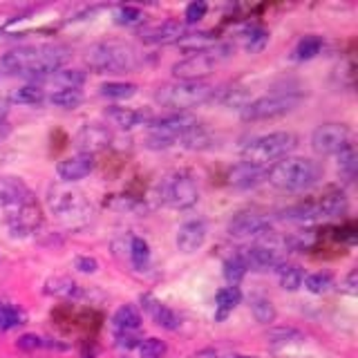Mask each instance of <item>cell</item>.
Returning a JSON list of instances; mask_svg holds the SVG:
<instances>
[{
	"instance_id": "cell-35",
	"label": "cell",
	"mask_w": 358,
	"mask_h": 358,
	"mask_svg": "<svg viewBox=\"0 0 358 358\" xmlns=\"http://www.w3.org/2000/svg\"><path fill=\"white\" fill-rule=\"evenodd\" d=\"M280 273V287L285 291H298L302 287V280H305V271L298 264H282L278 268Z\"/></svg>"
},
{
	"instance_id": "cell-6",
	"label": "cell",
	"mask_w": 358,
	"mask_h": 358,
	"mask_svg": "<svg viewBox=\"0 0 358 358\" xmlns=\"http://www.w3.org/2000/svg\"><path fill=\"white\" fill-rule=\"evenodd\" d=\"M296 148H298V137L294 132H271L246 143L242 157H244V162L266 166L268 162L275 164L280 159H285V157H289V152H294Z\"/></svg>"
},
{
	"instance_id": "cell-24",
	"label": "cell",
	"mask_w": 358,
	"mask_h": 358,
	"mask_svg": "<svg viewBox=\"0 0 358 358\" xmlns=\"http://www.w3.org/2000/svg\"><path fill=\"white\" fill-rule=\"evenodd\" d=\"M282 217L291 222H318L322 220V210L318 199H307V201H298V204L289 206L282 210Z\"/></svg>"
},
{
	"instance_id": "cell-3",
	"label": "cell",
	"mask_w": 358,
	"mask_h": 358,
	"mask_svg": "<svg viewBox=\"0 0 358 358\" xmlns=\"http://www.w3.org/2000/svg\"><path fill=\"white\" fill-rule=\"evenodd\" d=\"M85 63L90 65V70L99 74H121L139 65V54L126 41H99L87 48Z\"/></svg>"
},
{
	"instance_id": "cell-12",
	"label": "cell",
	"mask_w": 358,
	"mask_h": 358,
	"mask_svg": "<svg viewBox=\"0 0 358 358\" xmlns=\"http://www.w3.org/2000/svg\"><path fill=\"white\" fill-rule=\"evenodd\" d=\"M41 208L34 204H25V206H18V208H9L7 215H5V227L9 229L11 235L16 238H25V235H31L41 227Z\"/></svg>"
},
{
	"instance_id": "cell-41",
	"label": "cell",
	"mask_w": 358,
	"mask_h": 358,
	"mask_svg": "<svg viewBox=\"0 0 358 358\" xmlns=\"http://www.w3.org/2000/svg\"><path fill=\"white\" fill-rule=\"evenodd\" d=\"M130 260L134 268H145L150 262V244L143 238H132L130 240Z\"/></svg>"
},
{
	"instance_id": "cell-8",
	"label": "cell",
	"mask_w": 358,
	"mask_h": 358,
	"mask_svg": "<svg viewBox=\"0 0 358 358\" xmlns=\"http://www.w3.org/2000/svg\"><path fill=\"white\" fill-rule=\"evenodd\" d=\"M231 52H233L231 45H224V43H215L208 50L193 52L190 56H186V59L177 61L173 65V76L177 81H201V78L213 72V67L220 61L229 59Z\"/></svg>"
},
{
	"instance_id": "cell-30",
	"label": "cell",
	"mask_w": 358,
	"mask_h": 358,
	"mask_svg": "<svg viewBox=\"0 0 358 358\" xmlns=\"http://www.w3.org/2000/svg\"><path fill=\"white\" fill-rule=\"evenodd\" d=\"M9 101L11 103H18V106H38L45 101V90L36 83H27V85L14 90Z\"/></svg>"
},
{
	"instance_id": "cell-38",
	"label": "cell",
	"mask_w": 358,
	"mask_h": 358,
	"mask_svg": "<svg viewBox=\"0 0 358 358\" xmlns=\"http://www.w3.org/2000/svg\"><path fill=\"white\" fill-rule=\"evenodd\" d=\"M52 106L63 108V110H74L83 103V92L81 90H59V92H52L50 96H45Z\"/></svg>"
},
{
	"instance_id": "cell-49",
	"label": "cell",
	"mask_w": 358,
	"mask_h": 358,
	"mask_svg": "<svg viewBox=\"0 0 358 358\" xmlns=\"http://www.w3.org/2000/svg\"><path fill=\"white\" fill-rule=\"evenodd\" d=\"M338 238L345 240V242H350V244H354L356 242V229L354 227H343V229H338Z\"/></svg>"
},
{
	"instance_id": "cell-51",
	"label": "cell",
	"mask_w": 358,
	"mask_h": 358,
	"mask_svg": "<svg viewBox=\"0 0 358 358\" xmlns=\"http://www.w3.org/2000/svg\"><path fill=\"white\" fill-rule=\"evenodd\" d=\"M9 115V101L5 96H0V121H5Z\"/></svg>"
},
{
	"instance_id": "cell-37",
	"label": "cell",
	"mask_w": 358,
	"mask_h": 358,
	"mask_svg": "<svg viewBox=\"0 0 358 358\" xmlns=\"http://www.w3.org/2000/svg\"><path fill=\"white\" fill-rule=\"evenodd\" d=\"M25 322V311L11 302H0V331H9Z\"/></svg>"
},
{
	"instance_id": "cell-1",
	"label": "cell",
	"mask_w": 358,
	"mask_h": 358,
	"mask_svg": "<svg viewBox=\"0 0 358 358\" xmlns=\"http://www.w3.org/2000/svg\"><path fill=\"white\" fill-rule=\"evenodd\" d=\"M67 59H70V50L65 45H27V48L7 52L0 59V70L41 83L56 70H61Z\"/></svg>"
},
{
	"instance_id": "cell-13",
	"label": "cell",
	"mask_w": 358,
	"mask_h": 358,
	"mask_svg": "<svg viewBox=\"0 0 358 358\" xmlns=\"http://www.w3.org/2000/svg\"><path fill=\"white\" fill-rule=\"evenodd\" d=\"M238 253L246 262V268H251V271H268V268H275L278 271V268L285 264L282 253L271 249V246L262 244V242L244 246V249H240Z\"/></svg>"
},
{
	"instance_id": "cell-5",
	"label": "cell",
	"mask_w": 358,
	"mask_h": 358,
	"mask_svg": "<svg viewBox=\"0 0 358 358\" xmlns=\"http://www.w3.org/2000/svg\"><path fill=\"white\" fill-rule=\"evenodd\" d=\"M157 199H159L164 206L177 208V210L195 206L199 199L195 175L188 171L168 173L166 177L159 179V184H157Z\"/></svg>"
},
{
	"instance_id": "cell-31",
	"label": "cell",
	"mask_w": 358,
	"mask_h": 358,
	"mask_svg": "<svg viewBox=\"0 0 358 358\" xmlns=\"http://www.w3.org/2000/svg\"><path fill=\"white\" fill-rule=\"evenodd\" d=\"M99 92L101 96L112 99V101H126L137 94V85L128 81H106V83H101Z\"/></svg>"
},
{
	"instance_id": "cell-4",
	"label": "cell",
	"mask_w": 358,
	"mask_h": 358,
	"mask_svg": "<svg viewBox=\"0 0 358 358\" xmlns=\"http://www.w3.org/2000/svg\"><path fill=\"white\" fill-rule=\"evenodd\" d=\"M213 96H215V87L204 81H173L157 87L155 92L157 103L162 108H171L173 112H186L190 108H197Z\"/></svg>"
},
{
	"instance_id": "cell-26",
	"label": "cell",
	"mask_w": 358,
	"mask_h": 358,
	"mask_svg": "<svg viewBox=\"0 0 358 358\" xmlns=\"http://www.w3.org/2000/svg\"><path fill=\"white\" fill-rule=\"evenodd\" d=\"M318 204H320V210H322V220L341 217L347 213V208H350V201H347L343 190H329L327 195H322L318 199Z\"/></svg>"
},
{
	"instance_id": "cell-18",
	"label": "cell",
	"mask_w": 358,
	"mask_h": 358,
	"mask_svg": "<svg viewBox=\"0 0 358 358\" xmlns=\"http://www.w3.org/2000/svg\"><path fill=\"white\" fill-rule=\"evenodd\" d=\"M50 208L56 215H78V213L85 210V201L81 193H74V190H67L63 186H52L50 188Z\"/></svg>"
},
{
	"instance_id": "cell-7",
	"label": "cell",
	"mask_w": 358,
	"mask_h": 358,
	"mask_svg": "<svg viewBox=\"0 0 358 358\" xmlns=\"http://www.w3.org/2000/svg\"><path fill=\"white\" fill-rule=\"evenodd\" d=\"M197 123V119L188 112H173L159 119H152L148 123V137H145V145L150 150H166L182 139L190 128Z\"/></svg>"
},
{
	"instance_id": "cell-54",
	"label": "cell",
	"mask_w": 358,
	"mask_h": 358,
	"mask_svg": "<svg viewBox=\"0 0 358 358\" xmlns=\"http://www.w3.org/2000/svg\"><path fill=\"white\" fill-rule=\"evenodd\" d=\"M233 358H253V356H233Z\"/></svg>"
},
{
	"instance_id": "cell-39",
	"label": "cell",
	"mask_w": 358,
	"mask_h": 358,
	"mask_svg": "<svg viewBox=\"0 0 358 358\" xmlns=\"http://www.w3.org/2000/svg\"><path fill=\"white\" fill-rule=\"evenodd\" d=\"M177 143H182L184 148H190V150H197V148H206V145L210 143V134L208 130L201 126V123L197 121L193 128H190L186 134H182V139H179Z\"/></svg>"
},
{
	"instance_id": "cell-42",
	"label": "cell",
	"mask_w": 358,
	"mask_h": 358,
	"mask_svg": "<svg viewBox=\"0 0 358 358\" xmlns=\"http://www.w3.org/2000/svg\"><path fill=\"white\" fill-rule=\"evenodd\" d=\"M331 273L327 271H318V273H311V275H305L302 280V285L309 291V294H324L329 287H331Z\"/></svg>"
},
{
	"instance_id": "cell-16",
	"label": "cell",
	"mask_w": 358,
	"mask_h": 358,
	"mask_svg": "<svg viewBox=\"0 0 358 358\" xmlns=\"http://www.w3.org/2000/svg\"><path fill=\"white\" fill-rule=\"evenodd\" d=\"M92 171H94V155H85V152L65 157V159L56 164V175H59L61 182L65 184L81 182V179H85Z\"/></svg>"
},
{
	"instance_id": "cell-53",
	"label": "cell",
	"mask_w": 358,
	"mask_h": 358,
	"mask_svg": "<svg viewBox=\"0 0 358 358\" xmlns=\"http://www.w3.org/2000/svg\"><path fill=\"white\" fill-rule=\"evenodd\" d=\"M195 358H217V354L215 352H199Z\"/></svg>"
},
{
	"instance_id": "cell-43",
	"label": "cell",
	"mask_w": 358,
	"mask_h": 358,
	"mask_svg": "<svg viewBox=\"0 0 358 358\" xmlns=\"http://www.w3.org/2000/svg\"><path fill=\"white\" fill-rule=\"evenodd\" d=\"M137 350H139L141 358H164L168 347L162 338H145V341H139Z\"/></svg>"
},
{
	"instance_id": "cell-20",
	"label": "cell",
	"mask_w": 358,
	"mask_h": 358,
	"mask_svg": "<svg viewBox=\"0 0 358 358\" xmlns=\"http://www.w3.org/2000/svg\"><path fill=\"white\" fill-rule=\"evenodd\" d=\"M106 119L115 123L121 130H130L137 126H148L155 119L148 110H134V108H121V106H110L106 110Z\"/></svg>"
},
{
	"instance_id": "cell-46",
	"label": "cell",
	"mask_w": 358,
	"mask_h": 358,
	"mask_svg": "<svg viewBox=\"0 0 358 358\" xmlns=\"http://www.w3.org/2000/svg\"><path fill=\"white\" fill-rule=\"evenodd\" d=\"M16 345L22 352H36V350H41V347H45V338H41V336H36V334H22Z\"/></svg>"
},
{
	"instance_id": "cell-27",
	"label": "cell",
	"mask_w": 358,
	"mask_h": 358,
	"mask_svg": "<svg viewBox=\"0 0 358 358\" xmlns=\"http://www.w3.org/2000/svg\"><path fill=\"white\" fill-rule=\"evenodd\" d=\"M112 327L117 331H137L141 327V313L134 305H123L112 316Z\"/></svg>"
},
{
	"instance_id": "cell-48",
	"label": "cell",
	"mask_w": 358,
	"mask_h": 358,
	"mask_svg": "<svg viewBox=\"0 0 358 358\" xmlns=\"http://www.w3.org/2000/svg\"><path fill=\"white\" fill-rule=\"evenodd\" d=\"M117 345L121 350H132V347L139 345V338L132 331H117Z\"/></svg>"
},
{
	"instance_id": "cell-19",
	"label": "cell",
	"mask_w": 358,
	"mask_h": 358,
	"mask_svg": "<svg viewBox=\"0 0 358 358\" xmlns=\"http://www.w3.org/2000/svg\"><path fill=\"white\" fill-rule=\"evenodd\" d=\"M177 249L182 253H195L199 251L201 246L206 242V224L201 220H193V222H186L179 227L177 231Z\"/></svg>"
},
{
	"instance_id": "cell-52",
	"label": "cell",
	"mask_w": 358,
	"mask_h": 358,
	"mask_svg": "<svg viewBox=\"0 0 358 358\" xmlns=\"http://www.w3.org/2000/svg\"><path fill=\"white\" fill-rule=\"evenodd\" d=\"M7 134H9V123L7 121H0V141H3Z\"/></svg>"
},
{
	"instance_id": "cell-14",
	"label": "cell",
	"mask_w": 358,
	"mask_h": 358,
	"mask_svg": "<svg viewBox=\"0 0 358 358\" xmlns=\"http://www.w3.org/2000/svg\"><path fill=\"white\" fill-rule=\"evenodd\" d=\"M31 188L20 177H0V208H18L25 204H34Z\"/></svg>"
},
{
	"instance_id": "cell-28",
	"label": "cell",
	"mask_w": 358,
	"mask_h": 358,
	"mask_svg": "<svg viewBox=\"0 0 358 358\" xmlns=\"http://www.w3.org/2000/svg\"><path fill=\"white\" fill-rule=\"evenodd\" d=\"M242 294L238 287H224L215 296V320H224L229 313L240 305Z\"/></svg>"
},
{
	"instance_id": "cell-2",
	"label": "cell",
	"mask_w": 358,
	"mask_h": 358,
	"mask_svg": "<svg viewBox=\"0 0 358 358\" xmlns=\"http://www.w3.org/2000/svg\"><path fill=\"white\" fill-rule=\"evenodd\" d=\"M324 175L320 162L309 159V157H285L266 168V182L285 193H302L316 186Z\"/></svg>"
},
{
	"instance_id": "cell-32",
	"label": "cell",
	"mask_w": 358,
	"mask_h": 358,
	"mask_svg": "<svg viewBox=\"0 0 358 358\" xmlns=\"http://www.w3.org/2000/svg\"><path fill=\"white\" fill-rule=\"evenodd\" d=\"M322 36H316V34H309V36H302L296 45V50H294V59L296 61H311V59H316V56L320 54L322 50Z\"/></svg>"
},
{
	"instance_id": "cell-23",
	"label": "cell",
	"mask_w": 358,
	"mask_h": 358,
	"mask_svg": "<svg viewBox=\"0 0 358 358\" xmlns=\"http://www.w3.org/2000/svg\"><path fill=\"white\" fill-rule=\"evenodd\" d=\"M85 72L83 70H65V67H61V70H56L52 76H48L45 81L36 83V85H48V87H54L56 92L59 90H78L83 83H85Z\"/></svg>"
},
{
	"instance_id": "cell-11",
	"label": "cell",
	"mask_w": 358,
	"mask_h": 358,
	"mask_svg": "<svg viewBox=\"0 0 358 358\" xmlns=\"http://www.w3.org/2000/svg\"><path fill=\"white\" fill-rule=\"evenodd\" d=\"M271 233V220L262 210H240L229 220V235L233 238H255Z\"/></svg>"
},
{
	"instance_id": "cell-36",
	"label": "cell",
	"mask_w": 358,
	"mask_h": 358,
	"mask_svg": "<svg viewBox=\"0 0 358 358\" xmlns=\"http://www.w3.org/2000/svg\"><path fill=\"white\" fill-rule=\"evenodd\" d=\"M246 271H249V268H246V262L242 260V255L238 251L224 260V278L229 280L231 287L240 285L244 280V275H246Z\"/></svg>"
},
{
	"instance_id": "cell-45",
	"label": "cell",
	"mask_w": 358,
	"mask_h": 358,
	"mask_svg": "<svg viewBox=\"0 0 358 358\" xmlns=\"http://www.w3.org/2000/svg\"><path fill=\"white\" fill-rule=\"evenodd\" d=\"M206 11H208V5L204 3V0H195V3H190L184 11L186 25H195V22H199L206 16Z\"/></svg>"
},
{
	"instance_id": "cell-55",
	"label": "cell",
	"mask_w": 358,
	"mask_h": 358,
	"mask_svg": "<svg viewBox=\"0 0 358 358\" xmlns=\"http://www.w3.org/2000/svg\"><path fill=\"white\" fill-rule=\"evenodd\" d=\"M123 358H128V356H123Z\"/></svg>"
},
{
	"instance_id": "cell-29",
	"label": "cell",
	"mask_w": 358,
	"mask_h": 358,
	"mask_svg": "<svg viewBox=\"0 0 358 358\" xmlns=\"http://www.w3.org/2000/svg\"><path fill=\"white\" fill-rule=\"evenodd\" d=\"M240 43L246 52H260L266 48L268 43V31L262 25H249L246 29L240 31Z\"/></svg>"
},
{
	"instance_id": "cell-33",
	"label": "cell",
	"mask_w": 358,
	"mask_h": 358,
	"mask_svg": "<svg viewBox=\"0 0 358 358\" xmlns=\"http://www.w3.org/2000/svg\"><path fill=\"white\" fill-rule=\"evenodd\" d=\"M249 307H251V313H253V318L257 322H262V324H271L275 320V307H273V302L268 300L266 296H251L249 298Z\"/></svg>"
},
{
	"instance_id": "cell-44",
	"label": "cell",
	"mask_w": 358,
	"mask_h": 358,
	"mask_svg": "<svg viewBox=\"0 0 358 358\" xmlns=\"http://www.w3.org/2000/svg\"><path fill=\"white\" fill-rule=\"evenodd\" d=\"M115 20H117V25H137V22L143 20V11L139 7L123 5V7L117 9Z\"/></svg>"
},
{
	"instance_id": "cell-40",
	"label": "cell",
	"mask_w": 358,
	"mask_h": 358,
	"mask_svg": "<svg viewBox=\"0 0 358 358\" xmlns=\"http://www.w3.org/2000/svg\"><path fill=\"white\" fill-rule=\"evenodd\" d=\"M300 341H305V336L294 327H273L266 334V343L271 347H287L291 343H300Z\"/></svg>"
},
{
	"instance_id": "cell-50",
	"label": "cell",
	"mask_w": 358,
	"mask_h": 358,
	"mask_svg": "<svg viewBox=\"0 0 358 358\" xmlns=\"http://www.w3.org/2000/svg\"><path fill=\"white\" fill-rule=\"evenodd\" d=\"M356 278H358V273L352 271L350 275H347L345 282H343V289L347 291V294H356Z\"/></svg>"
},
{
	"instance_id": "cell-25",
	"label": "cell",
	"mask_w": 358,
	"mask_h": 358,
	"mask_svg": "<svg viewBox=\"0 0 358 358\" xmlns=\"http://www.w3.org/2000/svg\"><path fill=\"white\" fill-rule=\"evenodd\" d=\"M45 291L52 296H59V298H65V300H76L83 296V287L74 282L72 278H65V275H59V278H52L48 280V285H45Z\"/></svg>"
},
{
	"instance_id": "cell-22",
	"label": "cell",
	"mask_w": 358,
	"mask_h": 358,
	"mask_svg": "<svg viewBox=\"0 0 358 358\" xmlns=\"http://www.w3.org/2000/svg\"><path fill=\"white\" fill-rule=\"evenodd\" d=\"M141 305H143V309L152 316V320H155L157 324H159V327L168 329V331H175V329L179 327V324H182V322H179V316H177V311H175V309L162 305V302L157 300L155 296H150V294L141 296Z\"/></svg>"
},
{
	"instance_id": "cell-15",
	"label": "cell",
	"mask_w": 358,
	"mask_h": 358,
	"mask_svg": "<svg viewBox=\"0 0 358 358\" xmlns=\"http://www.w3.org/2000/svg\"><path fill=\"white\" fill-rule=\"evenodd\" d=\"M186 34H188L186 22L164 20V22H157V25L145 27L139 36L143 43H148V45H171V43H179Z\"/></svg>"
},
{
	"instance_id": "cell-47",
	"label": "cell",
	"mask_w": 358,
	"mask_h": 358,
	"mask_svg": "<svg viewBox=\"0 0 358 358\" xmlns=\"http://www.w3.org/2000/svg\"><path fill=\"white\" fill-rule=\"evenodd\" d=\"M74 268H78L81 273H96L99 262L90 255H78V257H74Z\"/></svg>"
},
{
	"instance_id": "cell-9",
	"label": "cell",
	"mask_w": 358,
	"mask_h": 358,
	"mask_svg": "<svg viewBox=\"0 0 358 358\" xmlns=\"http://www.w3.org/2000/svg\"><path fill=\"white\" fill-rule=\"evenodd\" d=\"M302 101V94L296 90H275L271 94H264L260 99L251 101L242 108L244 121H266L278 119L282 115H289L291 110H296Z\"/></svg>"
},
{
	"instance_id": "cell-17",
	"label": "cell",
	"mask_w": 358,
	"mask_h": 358,
	"mask_svg": "<svg viewBox=\"0 0 358 358\" xmlns=\"http://www.w3.org/2000/svg\"><path fill=\"white\" fill-rule=\"evenodd\" d=\"M110 141H112V132L106 126H101V123H87L76 134V148L78 152L85 155H94L108 148Z\"/></svg>"
},
{
	"instance_id": "cell-10",
	"label": "cell",
	"mask_w": 358,
	"mask_h": 358,
	"mask_svg": "<svg viewBox=\"0 0 358 358\" xmlns=\"http://www.w3.org/2000/svg\"><path fill=\"white\" fill-rule=\"evenodd\" d=\"M352 143V132L345 123H322L311 132V148L316 155H338Z\"/></svg>"
},
{
	"instance_id": "cell-21",
	"label": "cell",
	"mask_w": 358,
	"mask_h": 358,
	"mask_svg": "<svg viewBox=\"0 0 358 358\" xmlns=\"http://www.w3.org/2000/svg\"><path fill=\"white\" fill-rule=\"evenodd\" d=\"M264 179H266V166H257L251 162H240L238 166H233L229 173V184L233 188H242V190L262 184Z\"/></svg>"
},
{
	"instance_id": "cell-34",
	"label": "cell",
	"mask_w": 358,
	"mask_h": 358,
	"mask_svg": "<svg viewBox=\"0 0 358 358\" xmlns=\"http://www.w3.org/2000/svg\"><path fill=\"white\" fill-rule=\"evenodd\" d=\"M336 166H338V175L345 177V179H352L356 177V168H358V157H356V150L354 145H345V148L336 155Z\"/></svg>"
}]
</instances>
